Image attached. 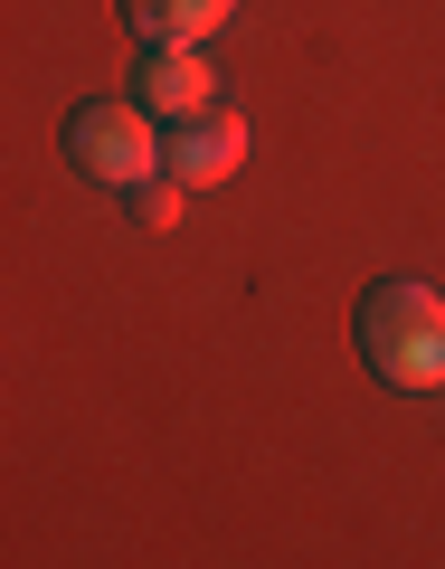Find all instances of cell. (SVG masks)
Instances as JSON below:
<instances>
[{
    "instance_id": "cell-5",
    "label": "cell",
    "mask_w": 445,
    "mask_h": 569,
    "mask_svg": "<svg viewBox=\"0 0 445 569\" xmlns=\"http://www.w3.org/2000/svg\"><path fill=\"white\" fill-rule=\"evenodd\" d=\"M123 29L142 48H209L227 20H237V0H114Z\"/></svg>"
},
{
    "instance_id": "cell-6",
    "label": "cell",
    "mask_w": 445,
    "mask_h": 569,
    "mask_svg": "<svg viewBox=\"0 0 445 569\" xmlns=\"http://www.w3.org/2000/svg\"><path fill=\"white\" fill-rule=\"evenodd\" d=\"M181 200H190V190L162 171V181H142V190H133V219H142V228H171V219H181Z\"/></svg>"
},
{
    "instance_id": "cell-3",
    "label": "cell",
    "mask_w": 445,
    "mask_h": 569,
    "mask_svg": "<svg viewBox=\"0 0 445 569\" xmlns=\"http://www.w3.org/2000/svg\"><path fill=\"white\" fill-rule=\"evenodd\" d=\"M133 104L152 123H190L219 104V58L209 48H142L133 58Z\"/></svg>"
},
{
    "instance_id": "cell-4",
    "label": "cell",
    "mask_w": 445,
    "mask_h": 569,
    "mask_svg": "<svg viewBox=\"0 0 445 569\" xmlns=\"http://www.w3.org/2000/svg\"><path fill=\"white\" fill-rule=\"evenodd\" d=\"M237 162H246V114H227V104H209V114H190V123H171V181L181 190H219V181H237Z\"/></svg>"
},
{
    "instance_id": "cell-2",
    "label": "cell",
    "mask_w": 445,
    "mask_h": 569,
    "mask_svg": "<svg viewBox=\"0 0 445 569\" xmlns=\"http://www.w3.org/2000/svg\"><path fill=\"white\" fill-rule=\"evenodd\" d=\"M67 162H77L85 181H104V190H123V200H133L142 181H162L171 133L142 114L133 96H95V104H77V114H67Z\"/></svg>"
},
{
    "instance_id": "cell-1",
    "label": "cell",
    "mask_w": 445,
    "mask_h": 569,
    "mask_svg": "<svg viewBox=\"0 0 445 569\" xmlns=\"http://www.w3.org/2000/svg\"><path fill=\"white\" fill-rule=\"evenodd\" d=\"M351 342H361L370 380L426 399V389H445V295L417 276H380L351 313Z\"/></svg>"
}]
</instances>
